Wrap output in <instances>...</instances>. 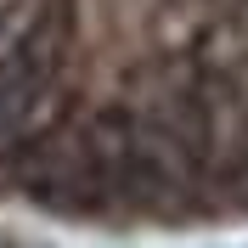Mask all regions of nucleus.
Segmentation results:
<instances>
[{
	"label": "nucleus",
	"mask_w": 248,
	"mask_h": 248,
	"mask_svg": "<svg viewBox=\"0 0 248 248\" xmlns=\"http://www.w3.org/2000/svg\"><path fill=\"white\" fill-rule=\"evenodd\" d=\"M51 96V79L34 74L23 57H0V153H12L17 141L34 130V119H40V102Z\"/></svg>",
	"instance_id": "nucleus-1"
}]
</instances>
